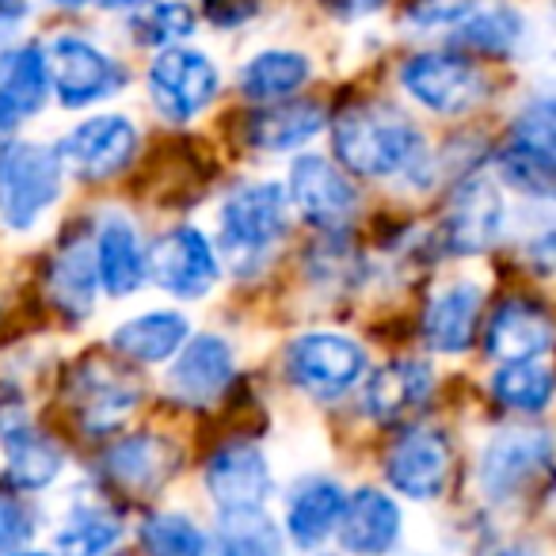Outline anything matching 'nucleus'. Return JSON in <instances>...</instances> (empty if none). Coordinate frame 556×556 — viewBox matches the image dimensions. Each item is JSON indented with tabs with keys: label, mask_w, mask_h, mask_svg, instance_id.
Wrapping results in <instances>:
<instances>
[{
	"label": "nucleus",
	"mask_w": 556,
	"mask_h": 556,
	"mask_svg": "<svg viewBox=\"0 0 556 556\" xmlns=\"http://www.w3.org/2000/svg\"><path fill=\"white\" fill-rule=\"evenodd\" d=\"M336 156L348 172L386 179L408 172L424 153L419 130L389 103H355L332 126Z\"/></svg>",
	"instance_id": "f257e3e1"
},
{
	"label": "nucleus",
	"mask_w": 556,
	"mask_h": 556,
	"mask_svg": "<svg viewBox=\"0 0 556 556\" xmlns=\"http://www.w3.org/2000/svg\"><path fill=\"white\" fill-rule=\"evenodd\" d=\"M290 222L287 191L278 184H248L222 206V252L240 275L255 270L282 240Z\"/></svg>",
	"instance_id": "f03ea898"
},
{
	"label": "nucleus",
	"mask_w": 556,
	"mask_h": 556,
	"mask_svg": "<svg viewBox=\"0 0 556 556\" xmlns=\"http://www.w3.org/2000/svg\"><path fill=\"white\" fill-rule=\"evenodd\" d=\"M62 194V161L58 149L35 141L0 146V217L12 229L35 225Z\"/></svg>",
	"instance_id": "7ed1b4c3"
},
{
	"label": "nucleus",
	"mask_w": 556,
	"mask_h": 556,
	"mask_svg": "<svg viewBox=\"0 0 556 556\" xmlns=\"http://www.w3.org/2000/svg\"><path fill=\"white\" fill-rule=\"evenodd\" d=\"M401 85L416 103L439 115H462V111L477 108L488 92V80L480 65L454 50H431V54H416L401 65Z\"/></svg>",
	"instance_id": "20e7f679"
},
{
	"label": "nucleus",
	"mask_w": 556,
	"mask_h": 556,
	"mask_svg": "<svg viewBox=\"0 0 556 556\" xmlns=\"http://www.w3.org/2000/svg\"><path fill=\"white\" fill-rule=\"evenodd\" d=\"M149 92H153V103L164 118L191 123L194 115H202L214 103L217 70L199 50L164 47L156 62L149 65Z\"/></svg>",
	"instance_id": "39448f33"
},
{
	"label": "nucleus",
	"mask_w": 556,
	"mask_h": 556,
	"mask_svg": "<svg viewBox=\"0 0 556 556\" xmlns=\"http://www.w3.org/2000/svg\"><path fill=\"white\" fill-rule=\"evenodd\" d=\"M47 73L50 88L65 108H88L123 88V70L115 58H108L100 47L77 39V35L54 39V47L47 50Z\"/></svg>",
	"instance_id": "423d86ee"
},
{
	"label": "nucleus",
	"mask_w": 556,
	"mask_h": 556,
	"mask_svg": "<svg viewBox=\"0 0 556 556\" xmlns=\"http://www.w3.org/2000/svg\"><path fill=\"white\" fill-rule=\"evenodd\" d=\"M366 370V351L355 340L332 332H313L290 343L287 374L298 389L313 396H340Z\"/></svg>",
	"instance_id": "0eeeda50"
},
{
	"label": "nucleus",
	"mask_w": 556,
	"mask_h": 556,
	"mask_svg": "<svg viewBox=\"0 0 556 556\" xmlns=\"http://www.w3.org/2000/svg\"><path fill=\"white\" fill-rule=\"evenodd\" d=\"M138 153V130L123 115H100L80 123L70 138L58 146L62 168L77 172L85 179H111L130 168Z\"/></svg>",
	"instance_id": "6e6552de"
},
{
	"label": "nucleus",
	"mask_w": 556,
	"mask_h": 556,
	"mask_svg": "<svg viewBox=\"0 0 556 556\" xmlns=\"http://www.w3.org/2000/svg\"><path fill=\"white\" fill-rule=\"evenodd\" d=\"M149 270H153L156 287L168 290L176 298H206L217 282V255L210 240L191 225L164 232L153 244V255H146Z\"/></svg>",
	"instance_id": "1a4fd4ad"
},
{
	"label": "nucleus",
	"mask_w": 556,
	"mask_h": 556,
	"mask_svg": "<svg viewBox=\"0 0 556 556\" xmlns=\"http://www.w3.org/2000/svg\"><path fill=\"white\" fill-rule=\"evenodd\" d=\"M386 477L408 500H439L450 480V442L431 427H412L389 446Z\"/></svg>",
	"instance_id": "9d476101"
},
{
	"label": "nucleus",
	"mask_w": 556,
	"mask_h": 556,
	"mask_svg": "<svg viewBox=\"0 0 556 556\" xmlns=\"http://www.w3.org/2000/svg\"><path fill=\"white\" fill-rule=\"evenodd\" d=\"M287 202H294L313 225L320 229H340L355 217L358 210V191L351 187V179L343 176L336 164H328L325 156H298L290 168V194Z\"/></svg>",
	"instance_id": "9b49d317"
},
{
	"label": "nucleus",
	"mask_w": 556,
	"mask_h": 556,
	"mask_svg": "<svg viewBox=\"0 0 556 556\" xmlns=\"http://www.w3.org/2000/svg\"><path fill=\"white\" fill-rule=\"evenodd\" d=\"M503 229V199L492 179L472 176L454 191L442 222V240L454 255H477L495 244Z\"/></svg>",
	"instance_id": "f8f14e48"
},
{
	"label": "nucleus",
	"mask_w": 556,
	"mask_h": 556,
	"mask_svg": "<svg viewBox=\"0 0 556 556\" xmlns=\"http://www.w3.org/2000/svg\"><path fill=\"white\" fill-rule=\"evenodd\" d=\"M206 488L222 515H232V510H263L270 495V469L260 450L248 446V442L225 446L210 462Z\"/></svg>",
	"instance_id": "ddd939ff"
},
{
	"label": "nucleus",
	"mask_w": 556,
	"mask_h": 556,
	"mask_svg": "<svg viewBox=\"0 0 556 556\" xmlns=\"http://www.w3.org/2000/svg\"><path fill=\"white\" fill-rule=\"evenodd\" d=\"M548 434L533 431H507L500 439L488 442L484 457H480V484L488 495L503 500V495H515L518 488L530 484L538 472L548 469Z\"/></svg>",
	"instance_id": "4468645a"
},
{
	"label": "nucleus",
	"mask_w": 556,
	"mask_h": 556,
	"mask_svg": "<svg viewBox=\"0 0 556 556\" xmlns=\"http://www.w3.org/2000/svg\"><path fill=\"white\" fill-rule=\"evenodd\" d=\"M484 343L488 355L500 363H530L553 348V320L541 305L510 298V302L495 305V313L488 317Z\"/></svg>",
	"instance_id": "2eb2a0df"
},
{
	"label": "nucleus",
	"mask_w": 556,
	"mask_h": 556,
	"mask_svg": "<svg viewBox=\"0 0 556 556\" xmlns=\"http://www.w3.org/2000/svg\"><path fill=\"white\" fill-rule=\"evenodd\" d=\"M340 545L355 556H381L401 538V507L378 488H358L351 500H343L340 522Z\"/></svg>",
	"instance_id": "dca6fc26"
},
{
	"label": "nucleus",
	"mask_w": 556,
	"mask_h": 556,
	"mask_svg": "<svg viewBox=\"0 0 556 556\" xmlns=\"http://www.w3.org/2000/svg\"><path fill=\"white\" fill-rule=\"evenodd\" d=\"M431 366L419 363V358H396V363L374 370V378H366L363 408L378 424H393V419H404L408 412H416L431 396Z\"/></svg>",
	"instance_id": "f3484780"
},
{
	"label": "nucleus",
	"mask_w": 556,
	"mask_h": 556,
	"mask_svg": "<svg viewBox=\"0 0 556 556\" xmlns=\"http://www.w3.org/2000/svg\"><path fill=\"white\" fill-rule=\"evenodd\" d=\"M138 386L108 363H88L77 374V416L88 434H108L123 424L138 404Z\"/></svg>",
	"instance_id": "a211bd4d"
},
{
	"label": "nucleus",
	"mask_w": 556,
	"mask_h": 556,
	"mask_svg": "<svg viewBox=\"0 0 556 556\" xmlns=\"http://www.w3.org/2000/svg\"><path fill=\"white\" fill-rule=\"evenodd\" d=\"M232 381V351L217 336H194L172 366V389L187 404H210Z\"/></svg>",
	"instance_id": "6ab92c4d"
},
{
	"label": "nucleus",
	"mask_w": 556,
	"mask_h": 556,
	"mask_svg": "<svg viewBox=\"0 0 556 556\" xmlns=\"http://www.w3.org/2000/svg\"><path fill=\"white\" fill-rule=\"evenodd\" d=\"M480 305L484 294L472 282H454V287L439 290V294L427 302L424 313V340L431 343L442 355H457L472 343L480 325Z\"/></svg>",
	"instance_id": "aec40b11"
},
{
	"label": "nucleus",
	"mask_w": 556,
	"mask_h": 556,
	"mask_svg": "<svg viewBox=\"0 0 556 556\" xmlns=\"http://www.w3.org/2000/svg\"><path fill=\"white\" fill-rule=\"evenodd\" d=\"M50 92L47 54L39 47H24L4 62L0 73V134L16 130L31 115H39Z\"/></svg>",
	"instance_id": "412c9836"
},
{
	"label": "nucleus",
	"mask_w": 556,
	"mask_h": 556,
	"mask_svg": "<svg viewBox=\"0 0 556 556\" xmlns=\"http://www.w3.org/2000/svg\"><path fill=\"white\" fill-rule=\"evenodd\" d=\"M325 123H328L325 103L278 100L248 118V141H252L255 149H267V153H287V149H298L309 138H317V134L325 130Z\"/></svg>",
	"instance_id": "4be33fe9"
},
{
	"label": "nucleus",
	"mask_w": 556,
	"mask_h": 556,
	"mask_svg": "<svg viewBox=\"0 0 556 556\" xmlns=\"http://www.w3.org/2000/svg\"><path fill=\"white\" fill-rule=\"evenodd\" d=\"M96 275H100V287L111 298L134 294L146 282V248H141L134 225L123 222V217H111L100 229V237H96Z\"/></svg>",
	"instance_id": "5701e85b"
},
{
	"label": "nucleus",
	"mask_w": 556,
	"mask_h": 556,
	"mask_svg": "<svg viewBox=\"0 0 556 556\" xmlns=\"http://www.w3.org/2000/svg\"><path fill=\"white\" fill-rule=\"evenodd\" d=\"M343 488L332 477H305L302 484L290 492L287 503V530L302 548H313L336 533L343 510Z\"/></svg>",
	"instance_id": "b1692460"
},
{
	"label": "nucleus",
	"mask_w": 556,
	"mask_h": 556,
	"mask_svg": "<svg viewBox=\"0 0 556 556\" xmlns=\"http://www.w3.org/2000/svg\"><path fill=\"white\" fill-rule=\"evenodd\" d=\"M103 469L126 492H153L176 469V450L153 434H134V439H123L108 450Z\"/></svg>",
	"instance_id": "393cba45"
},
{
	"label": "nucleus",
	"mask_w": 556,
	"mask_h": 556,
	"mask_svg": "<svg viewBox=\"0 0 556 556\" xmlns=\"http://www.w3.org/2000/svg\"><path fill=\"white\" fill-rule=\"evenodd\" d=\"M100 290V275H96V244L88 237H73L70 244L58 252L54 267H50V294L70 317H88Z\"/></svg>",
	"instance_id": "a878e982"
},
{
	"label": "nucleus",
	"mask_w": 556,
	"mask_h": 556,
	"mask_svg": "<svg viewBox=\"0 0 556 556\" xmlns=\"http://www.w3.org/2000/svg\"><path fill=\"white\" fill-rule=\"evenodd\" d=\"M187 336H191L187 317H179V313H172V309H161V313H141V317L126 320L123 328H115L111 343H115V351H123L126 358L164 363V358H172L184 348Z\"/></svg>",
	"instance_id": "bb28decb"
},
{
	"label": "nucleus",
	"mask_w": 556,
	"mask_h": 556,
	"mask_svg": "<svg viewBox=\"0 0 556 556\" xmlns=\"http://www.w3.org/2000/svg\"><path fill=\"white\" fill-rule=\"evenodd\" d=\"M0 446H4V477L16 488H47L62 472V454L54 442L24 424L0 431Z\"/></svg>",
	"instance_id": "cd10ccee"
},
{
	"label": "nucleus",
	"mask_w": 556,
	"mask_h": 556,
	"mask_svg": "<svg viewBox=\"0 0 556 556\" xmlns=\"http://www.w3.org/2000/svg\"><path fill=\"white\" fill-rule=\"evenodd\" d=\"M313 65L305 54H294V50H263L252 62L240 70V92L255 103H278L294 96L298 88L309 80Z\"/></svg>",
	"instance_id": "c85d7f7f"
},
{
	"label": "nucleus",
	"mask_w": 556,
	"mask_h": 556,
	"mask_svg": "<svg viewBox=\"0 0 556 556\" xmlns=\"http://www.w3.org/2000/svg\"><path fill=\"white\" fill-rule=\"evenodd\" d=\"M500 172L510 187L526 191L530 199H553L556 191V146L510 134L500 153Z\"/></svg>",
	"instance_id": "c756f323"
},
{
	"label": "nucleus",
	"mask_w": 556,
	"mask_h": 556,
	"mask_svg": "<svg viewBox=\"0 0 556 556\" xmlns=\"http://www.w3.org/2000/svg\"><path fill=\"white\" fill-rule=\"evenodd\" d=\"M522 35V20L507 4H492V9H472L454 24V42L477 54H510Z\"/></svg>",
	"instance_id": "7c9ffc66"
},
{
	"label": "nucleus",
	"mask_w": 556,
	"mask_h": 556,
	"mask_svg": "<svg viewBox=\"0 0 556 556\" xmlns=\"http://www.w3.org/2000/svg\"><path fill=\"white\" fill-rule=\"evenodd\" d=\"M492 396L500 404H507L510 412L538 416L553 401V374L538 358H530V363H503L492 374Z\"/></svg>",
	"instance_id": "2f4dec72"
},
{
	"label": "nucleus",
	"mask_w": 556,
	"mask_h": 556,
	"mask_svg": "<svg viewBox=\"0 0 556 556\" xmlns=\"http://www.w3.org/2000/svg\"><path fill=\"white\" fill-rule=\"evenodd\" d=\"M217 556H282V533L263 510H232L222 515Z\"/></svg>",
	"instance_id": "473e14b6"
},
{
	"label": "nucleus",
	"mask_w": 556,
	"mask_h": 556,
	"mask_svg": "<svg viewBox=\"0 0 556 556\" xmlns=\"http://www.w3.org/2000/svg\"><path fill=\"white\" fill-rule=\"evenodd\" d=\"M123 526L103 507H77L58 530V553L62 556H108L118 541Z\"/></svg>",
	"instance_id": "72a5a7b5"
},
{
	"label": "nucleus",
	"mask_w": 556,
	"mask_h": 556,
	"mask_svg": "<svg viewBox=\"0 0 556 556\" xmlns=\"http://www.w3.org/2000/svg\"><path fill=\"white\" fill-rule=\"evenodd\" d=\"M149 556H210V541L187 515H153L141 522Z\"/></svg>",
	"instance_id": "f704fd0d"
},
{
	"label": "nucleus",
	"mask_w": 556,
	"mask_h": 556,
	"mask_svg": "<svg viewBox=\"0 0 556 556\" xmlns=\"http://www.w3.org/2000/svg\"><path fill=\"white\" fill-rule=\"evenodd\" d=\"M130 27L141 47H176L194 31V12L187 4H176V0H161L149 12L134 16Z\"/></svg>",
	"instance_id": "c9c22d12"
},
{
	"label": "nucleus",
	"mask_w": 556,
	"mask_h": 556,
	"mask_svg": "<svg viewBox=\"0 0 556 556\" xmlns=\"http://www.w3.org/2000/svg\"><path fill=\"white\" fill-rule=\"evenodd\" d=\"M35 533V518L27 510V503H20L16 495H0V556L24 548V541Z\"/></svg>",
	"instance_id": "e433bc0d"
},
{
	"label": "nucleus",
	"mask_w": 556,
	"mask_h": 556,
	"mask_svg": "<svg viewBox=\"0 0 556 556\" xmlns=\"http://www.w3.org/2000/svg\"><path fill=\"white\" fill-rule=\"evenodd\" d=\"M477 9V0H412L408 20L419 27H454Z\"/></svg>",
	"instance_id": "4c0bfd02"
},
{
	"label": "nucleus",
	"mask_w": 556,
	"mask_h": 556,
	"mask_svg": "<svg viewBox=\"0 0 556 556\" xmlns=\"http://www.w3.org/2000/svg\"><path fill=\"white\" fill-rule=\"evenodd\" d=\"M202 12L214 27H240L260 12V0H202Z\"/></svg>",
	"instance_id": "58836bf2"
},
{
	"label": "nucleus",
	"mask_w": 556,
	"mask_h": 556,
	"mask_svg": "<svg viewBox=\"0 0 556 556\" xmlns=\"http://www.w3.org/2000/svg\"><path fill=\"white\" fill-rule=\"evenodd\" d=\"M325 4L336 12V16H363V12L381 9L386 0H325Z\"/></svg>",
	"instance_id": "ea45409f"
},
{
	"label": "nucleus",
	"mask_w": 556,
	"mask_h": 556,
	"mask_svg": "<svg viewBox=\"0 0 556 556\" xmlns=\"http://www.w3.org/2000/svg\"><path fill=\"white\" fill-rule=\"evenodd\" d=\"M27 12V0H0V24H9V20H20Z\"/></svg>",
	"instance_id": "a19ab883"
},
{
	"label": "nucleus",
	"mask_w": 556,
	"mask_h": 556,
	"mask_svg": "<svg viewBox=\"0 0 556 556\" xmlns=\"http://www.w3.org/2000/svg\"><path fill=\"white\" fill-rule=\"evenodd\" d=\"M488 556H541L538 548H530V545H500V548H492Z\"/></svg>",
	"instance_id": "79ce46f5"
},
{
	"label": "nucleus",
	"mask_w": 556,
	"mask_h": 556,
	"mask_svg": "<svg viewBox=\"0 0 556 556\" xmlns=\"http://www.w3.org/2000/svg\"><path fill=\"white\" fill-rule=\"evenodd\" d=\"M103 9H138V4H153V0H96Z\"/></svg>",
	"instance_id": "37998d69"
},
{
	"label": "nucleus",
	"mask_w": 556,
	"mask_h": 556,
	"mask_svg": "<svg viewBox=\"0 0 556 556\" xmlns=\"http://www.w3.org/2000/svg\"><path fill=\"white\" fill-rule=\"evenodd\" d=\"M54 4H65V9H80V4H88V0H54Z\"/></svg>",
	"instance_id": "c03bdc74"
},
{
	"label": "nucleus",
	"mask_w": 556,
	"mask_h": 556,
	"mask_svg": "<svg viewBox=\"0 0 556 556\" xmlns=\"http://www.w3.org/2000/svg\"><path fill=\"white\" fill-rule=\"evenodd\" d=\"M9 556H50V553H20L16 548V553H9Z\"/></svg>",
	"instance_id": "a18cd8bd"
}]
</instances>
